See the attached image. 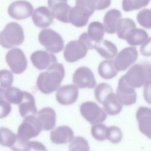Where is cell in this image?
Instances as JSON below:
<instances>
[{"label": "cell", "instance_id": "obj_1", "mask_svg": "<svg viewBox=\"0 0 151 151\" xmlns=\"http://www.w3.org/2000/svg\"><path fill=\"white\" fill-rule=\"evenodd\" d=\"M65 75L63 65L56 63L51 65L46 71L41 72L37 81L38 89L45 94L51 93L58 89Z\"/></svg>", "mask_w": 151, "mask_h": 151}, {"label": "cell", "instance_id": "obj_2", "mask_svg": "<svg viewBox=\"0 0 151 151\" xmlns=\"http://www.w3.org/2000/svg\"><path fill=\"white\" fill-rule=\"evenodd\" d=\"M133 88H139L151 83V63L145 61L133 65L123 76Z\"/></svg>", "mask_w": 151, "mask_h": 151}, {"label": "cell", "instance_id": "obj_3", "mask_svg": "<svg viewBox=\"0 0 151 151\" xmlns=\"http://www.w3.org/2000/svg\"><path fill=\"white\" fill-rule=\"evenodd\" d=\"M95 9L92 0H77L71 8L69 15V22L77 27H81L87 23Z\"/></svg>", "mask_w": 151, "mask_h": 151}, {"label": "cell", "instance_id": "obj_4", "mask_svg": "<svg viewBox=\"0 0 151 151\" xmlns=\"http://www.w3.org/2000/svg\"><path fill=\"white\" fill-rule=\"evenodd\" d=\"M24 39L22 27L16 22L7 24L0 34V42L4 48L9 49L19 45Z\"/></svg>", "mask_w": 151, "mask_h": 151}, {"label": "cell", "instance_id": "obj_5", "mask_svg": "<svg viewBox=\"0 0 151 151\" xmlns=\"http://www.w3.org/2000/svg\"><path fill=\"white\" fill-rule=\"evenodd\" d=\"M38 40L46 50L52 53H58L64 47V41L61 35L50 29L41 30L38 35Z\"/></svg>", "mask_w": 151, "mask_h": 151}, {"label": "cell", "instance_id": "obj_6", "mask_svg": "<svg viewBox=\"0 0 151 151\" xmlns=\"http://www.w3.org/2000/svg\"><path fill=\"white\" fill-rule=\"evenodd\" d=\"M42 129V124L37 117L29 115L25 117L19 126L17 136L19 138L29 140L38 136Z\"/></svg>", "mask_w": 151, "mask_h": 151}, {"label": "cell", "instance_id": "obj_7", "mask_svg": "<svg viewBox=\"0 0 151 151\" xmlns=\"http://www.w3.org/2000/svg\"><path fill=\"white\" fill-rule=\"evenodd\" d=\"M80 110L83 117L92 124L104 122L107 116L103 109L92 101L82 103L80 106Z\"/></svg>", "mask_w": 151, "mask_h": 151}, {"label": "cell", "instance_id": "obj_8", "mask_svg": "<svg viewBox=\"0 0 151 151\" xmlns=\"http://www.w3.org/2000/svg\"><path fill=\"white\" fill-rule=\"evenodd\" d=\"M6 60L11 71L14 73L19 74L24 72L27 65V60L23 51L16 48L7 53Z\"/></svg>", "mask_w": 151, "mask_h": 151}, {"label": "cell", "instance_id": "obj_9", "mask_svg": "<svg viewBox=\"0 0 151 151\" xmlns=\"http://www.w3.org/2000/svg\"><path fill=\"white\" fill-rule=\"evenodd\" d=\"M88 50L86 44L78 39L69 42L65 46L63 52L65 60L73 63L85 57Z\"/></svg>", "mask_w": 151, "mask_h": 151}, {"label": "cell", "instance_id": "obj_10", "mask_svg": "<svg viewBox=\"0 0 151 151\" xmlns=\"http://www.w3.org/2000/svg\"><path fill=\"white\" fill-rule=\"evenodd\" d=\"M138 56L136 47L125 48L118 53L114 60L115 67L118 71H124L135 62Z\"/></svg>", "mask_w": 151, "mask_h": 151}, {"label": "cell", "instance_id": "obj_11", "mask_svg": "<svg viewBox=\"0 0 151 151\" xmlns=\"http://www.w3.org/2000/svg\"><path fill=\"white\" fill-rule=\"evenodd\" d=\"M116 96L122 105L129 106L136 101L137 94L135 89L127 83L123 76L118 81Z\"/></svg>", "mask_w": 151, "mask_h": 151}, {"label": "cell", "instance_id": "obj_12", "mask_svg": "<svg viewBox=\"0 0 151 151\" xmlns=\"http://www.w3.org/2000/svg\"><path fill=\"white\" fill-rule=\"evenodd\" d=\"M73 81L78 88H94L96 82L94 75L88 68L83 66L77 69L73 76Z\"/></svg>", "mask_w": 151, "mask_h": 151}, {"label": "cell", "instance_id": "obj_13", "mask_svg": "<svg viewBox=\"0 0 151 151\" xmlns=\"http://www.w3.org/2000/svg\"><path fill=\"white\" fill-rule=\"evenodd\" d=\"M33 10V6L29 2L26 1H17L9 5L8 12L12 18L22 20L30 17Z\"/></svg>", "mask_w": 151, "mask_h": 151}, {"label": "cell", "instance_id": "obj_14", "mask_svg": "<svg viewBox=\"0 0 151 151\" xmlns=\"http://www.w3.org/2000/svg\"><path fill=\"white\" fill-rule=\"evenodd\" d=\"M78 87L73 84L62 86L56 92V99L60 104L67 105L73 104L77 101L78 95Z\"/></svg>", "mask_w": 151, "mask_h": 151}, {"label": "cell", "instance_id": "obj_15", "mask_svg": "<svg viewBox=\"0 0 151 151\" xmlns=\"http://www.w3.org/2000/svg\"><path fill=\"white\" fill-rule=\"evenodd\" d=\"M48 5L54 17L63 22L69 23V15L71 7L67 1L49 0Z\"/></svg>", "mask_w": 151, "mask_h": 151}, {"label": "cell", "instance_id": "obj_16", "mask_svg": "<svg viewBox=\"0 0 151 151\" xmlns=\"http://www.w3.org/2000/svg\"><path fill=\"white\" fill-rule=\"evenodd\" d=\"M30 60L34 66L39 70L47 69L52 65L57 63L54 55L43 50H38L32 53Z\"/></svg>", "mask_w": 151, "mask_h": 151}, {"label": "cell", "instance_id": "obj_17", "mask_svg": "<svg viewBox=\"0 0 151 151\" xmlns=\"http://www.w3.org/2000/svg\"><path fill=\"white\" fill-rule=\"evenodd\" d=\"M136 117L140 131L151 139V108L140 106L136 112Z\"/></svg>", "mask_w": 151, "mask_h": 151}, {"label": "cell", "instance_id": "obj_18", "mask_svg": "<svg viewBox=\"0 0 151 151\" xmlns=\"http://www.w3.org/2000/svg\"><path fill=\"white\" fill-rule=\"evenodd\" d=\"M34 24L38 27L43 28L48 27L54 19L49 8L45 6H41L36 9L32 17Z\"/></svg>", "mask_w": 151, "mask_h": 151}, {"label": "cell", "instance_id": "obj_19", "mask_svg": "<svg viewBox=\"0 0 151 151\" xmlns=\"http://www.w3.org/2000/svg\"><path fill=\"white\" fill-rule=\"evenodd\" d=\"M50 139L55 144H66L72 141L74 139V133L68 126H60L51 132Z\"/></svg>", "mask_w": 151, "mask_h": 151}, {"label": "cell", "instance_id": "obj_20", "mask_svg": "<svg viewBox=\"0 0 151 151\" xmlns=\"http://www.w3.org/2000/svg\"><path fill=\"white\" fill-rule=\"evenodd\" d=\"M24 95L21 102L19 105L21 116L23 117L31 115L35 116L37 112L34 96L30 93L23 91Z\"/></svg>", "mask_w": 151, "mask_h": 151}, {"label": "cell", "instance_id": "obj_21", "mask_svg": "<svg viewBox=\"0 0 151 151\" xmlns=\"http://www.w3.org/2000/svg\"><path fill=\"white\" fill-rule=\"evenodd\" d=\"M122 14L119 10L111 9L105 14L103 20V26L105 31L110 34L116 32L117 24L121 19Z\"/></svg>", "mask_w": 151, "mask_h": 151}, {"label": "cell", "instance_id": "obj_22", "mask_svg": "<svg viewBox=\"0 0 151 151\" xmlns=\"http://www.w3.org/2000/svg\"><path fill=\"white\" fill-rule=\"evenodd\" d=\"M37 117L42 124V129L49 130L53 128L56 124V114L53 109L44 108L38 112Z\"/></svg>", "mask_w": 151, "mask_h": 151}, {"label": "cell", "instance_id": "obj_23", "mask_svg": "<svg viewBox=\"0 0 151 151\" xmlns=\"http://www.w3.org/2000/svg\"><path fill=\"white\" fill-rule=\"evenodd\" d=\"M94 49L102 57L107 59L113 58L117 52V49L115 45L106 40L102 39L95 43Z\"/></svg>", "mask_w": 151, "mask_h": 151}, {"label": "cell", "instance_id": "obj_24", "mask_svg": "<svg viewBox=\"0 0 151 151\" xmlns=\"http://www.w3.org/2000/svg\"><path fill=\"white\" fill-rule=\"evenodd\" d=\"M102 104L106 112L111 116L119 114L122 109V105L118 101L116 95L113 92L106 96Z\"/></svg>", "mask_w": 151, "mask_h": 151}, {"label": "cell", "instance_id": "obj_25", "mask_svg": "<svg viewBox=\"0 0 151 151\" xmlns=\"http://www.w3.org/2000/svg\"><path fill=\"white\" fill-rule=\"evenodd\" d=\"M105 30L103 25L98 21H94L88 25L87 37L91 43L94 46V44L102 40Z\"/></svg>", "mask_w": 151, "mask_h": 151}, {"label": "cell", "instance_id": "obj_26", "mask_svg": "<svg viewBox=\"0 0 151 151\" xmlns=\"http://www.w3.org/2000/svg\"><path fill=\"white\" fill-rule=\"evenodd\" d=\"M23 95V91L15 87L10 86L5 89L0 88V99L13 104L19 105Z\"/></svg>", "mask_w": 151, "mask_h": 151}, {"label": "cell", "instance_id": "obj_27", "mask_svg": "<svg viewBox=\"0 0 151 151\" xmlns=\"http://www.w3.org/2000/svg\"><path fill=\"white\" fill-rule=\"evenodd\" d=\"M148 35L144 29L135 28L132 29L126 35L125 40L132 46L140 45L148 38Z\"/></svg>", "mask_w": 151, "mask_h": 151}, {"label": "cell", "instance_id": "obj_28", "mask_svg": "<svg viewBox=\"0 0 151 151\" xmlns=\"http://www.w3.org/2000/svg\"><path fill=\"white\" fill-rule=\"evenodd\" d=\"M100 76L106 79H109L115 77L118 71L115 67L114 60H104L100 63L98 68Z\"/></svg>", "mask_w": 151, "mask_h": 151}, {"label": "cell", "instance_id": "obj_29", "mask_svg": "<svg viewBox=\"0 0 151 151\" xmlns=\"http://www.w3.org/2000/svg\"><path fill=\"white\" fill-rule=\"evenodd\" d=\"M15 151H47L45 146L37 141L21 140L17 143Z\"/></svg>", "mask_w": 151, "mask_h": 151}, {"label": "cell", "instance_id": "obj_30", "mask_svg": "<svg viewBox=\"0 0 151 151\" xmlns=\"http://www.w3.org/2000/svg\"><path fill=\"white\" fill-rule=\"evenodd\" d=\"M136 28L133 20L129 18H121L119 21L116 28V32L118 37L125 40L128 33L132 29Z\"/></svg>", "mask_w": 151, "mask_h": 151}, {"label": "cell", "instance_id": "obj_31", "mask_svg": "<svg viewBox=\"0 0 151 151\" xmlns=\"http://www.w3.org/2000/svg\"><path fill=\"white\" fill-rule=\"evenodd\" d=\"M0 132L1 145L11 148L16 141L17 135L9 129L3 127H1Z\"/></svg>", "mask_w": 151, "mask_h": 151}, {"label": "cell", "instance_id": "obj_32", "mask_svg": "<svg viewBox=\"0 0 151 151\" xmlns=\"http://www.w3.org/2000/svg\"><path fill=\"white\" fill-rule=\"evenodd\" d=\"M112 92L113 90L111 86L104 83L98 84L94 90L95 97L98 102L101 104L105 97Z\"/></svg>", "mask_w": 151, "mask_h": 151}, {"label": "cell", "instance_id": "obj_33", "mask_svg": "<svg viewBox=\"0 0 151 151\" xmlns=\"http://www.w3.org/2000/svg\"><path fill=\"white\" fill-rule=\"evenodd\" d=\"M69 151H90L88 141L81 136L76 137L69 146Z\"/></svg>", "mask_w": 151, "mask_h": 151}, {"label": "cell", "instance_id": "obj_34", "mask_svg": "<svg viewBox=\"0 0 151 151\" xmlns=\"http://www.w3.org/2000/svg\"><path fill=\"white\" fill-rule=\"evenodd\" d=\"M123 137L121 129L114 126L107 127L106 131V139L113 144H117L120 142Z\"/></svg>", "mask_w": 151, "mask_h": 151}, {"label": "cell", "instance_id": "obj_35", "mask_svg": "<svg viewBox=\"0 0 151 151\" xmlns=\"http://www.w3.org/2000/svg\"><path fill=\"white\" fill-rule=\"evenodd\" d=\"M137 19L141 26L147 29H151V9H145L139 11Z\"/></svg>", "mask_w": 151, "mask_h": 151}, {"label": "cell", "instance_id": "obj_36", "mask_svg": "<svg viewBox=\"0 0 151 151\" xmlns=\"http://www.w3.org/2000/svg\"><path fill=\"white\" fill-rule=\"evenodd\" d=\"M107 128L105 125L102 123L97 124L93 125L91 129L92 136L98 141H101L106 140Z\"/></svg>", "mask_w": 151, "mask_h": 151}, {"label": "cell", "instance_id": "obj_37", "mask_svg": "<svg viewBox=\"0 0 151 151\" xmlns=\"http://www.w3.org/2000/svg\"><path fill=\"white\" fill-rule=\"evenodd\" d=\"M150 1L149 0H123L122 7L126 12L138 9L147 6Z\"/></svg>", "mask_w": 151, "mask_h": 151}, {"label": "cell", "instance_id": "obj_38", "mask_svg": "<svg viewBox=\"0 0 151 151\" xmlns=\"http://www.w3.org/2000/svg\"><path fill=\"white\" fill-rule=\"evenodd\" d=\"M0 88L6 89L12 85L13 81L12 73L7 70L0 71Z\"/></svg>", "mask_w": 151, "mask_h": 151}, {"label": "cell", "instance_id": "obj_39", "mask_svg": "<svg viewBox=\"0 0 151 151\" xmlns=\"http://www.w3.org/2000/svg\"><path fill=\"white\" fill-rule=\"evenodd\" d=\"M0 118H3L7 116L10 113L11 107L9 102L5 100L0 99Z\"/></svg>", "mask_w": 151, "mask_h": 151}, {"label": "cell", "instance_id": "obj_40", "mask_svg": "<svg viewBox=\"0 0 151 151\" xmlns=\"http://www.w3.org/2000/svg\"><path fill=\"white\" fill-rule=\"evenodd\" d=\"M140 51L141 54L143 56L147 57L151 56V37L141 46Z\"/></svg>", "mask_w": 151, "mask_h": 151}, {"label": "cell", "instance_id": "obj_41", "mask_svg": "<svg viewBox=\"0 0 151 151\" xmlns=\"http://www.w3.org/2000/svg\"><path fill=\"white\" fill-rule=\"evenodd\" d=\"M143 93L146 101L148 104L151 105V83L145 85Z\"/></svg>", "mask_w": 151, "mask_h": 151}]
</instances>
